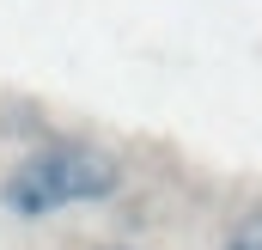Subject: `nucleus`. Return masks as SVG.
Here are the masks:
<instances>
[{"mask_svg": "<svg viewBox=\"0 0 262 250\" xmlns=\"http://www.w3.org/2000/svg\"><path fill=\"white\" fill-rule=\"evenodd\" d=\"M116 189H122V159L110 147H98V140H43L6 171L0 201L25 220H43V214H61V207L110 201Z\"/></svg>", "mask_w": 262, "mask_h": 250, "instance_id": "f257e3e1", "label": "nucleus"}, {"mask_svg": "<svg viewBox=\"0 0 262 250\" xmlns=\"http://www.w3.org/2000/svg\"><path fill=\"white\" fill-rule=\"evenodd\" d=\"M226 250H262V207H250V214H238V220H232Z\"/></svg>", "mask_w": 262, "mask_h": 250, "instance_id": "f03ea898", "label": "nucleus"}]
</instances>
